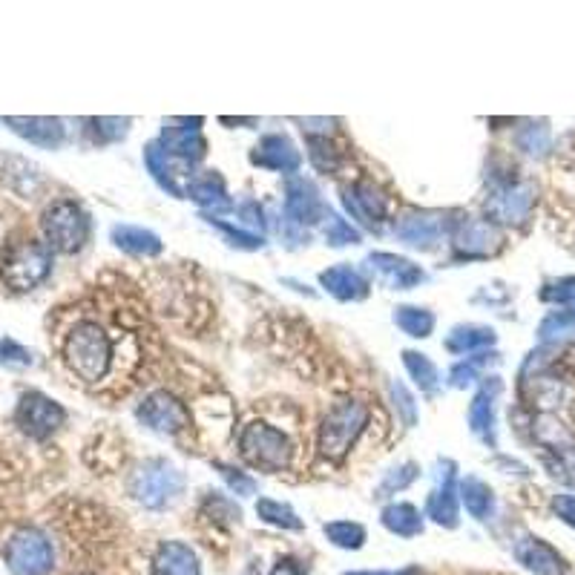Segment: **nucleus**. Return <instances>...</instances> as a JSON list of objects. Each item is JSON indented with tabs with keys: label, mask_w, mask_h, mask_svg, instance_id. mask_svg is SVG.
I'll list each match as a JSON object with an SVG mask.
<instances>
[{
	"label": "nucleus",
	"mask_w": 575,
	"mask_h": 575,
	"mask_svg": "<svg viewBox=\"0 0 575 575\" xmlns=\"http://www.w3.org/2000/svg\"><path fill=\"white\" fill-rule=\"evenodd\" d=\"M121 340H130V337L124 331L115 334L95 320L75 322L64 340V360L72 368V374H78L84 383L107 380L118 366Z\"/></svg>",
	"instance_id": "1"
},
{
	"label": "nucleus",
	"mask_w": 575,
	"mask_h": 575,
	"mask_svg": "<svg viewBox=\"0 0 575 575\" xmlns=\"http://www.w3.org/2000/svg\"><path fill=\"white\" fill-rule=\"evenodd\" d=\"M368 409L366 403L343 400L325 414L320 426V452L328 460H343L354 440L366 429Z\"/></svg>",
	"instance_id": "2"
},
{
	"label": "nucleus",
	"mask_w": 575,
	"mask_h": 575,
	"mask_svg": "<svg viewBox=\"0 0 575 575\" xmlns=\"http://www.w3.org/2000/svg\"><path fill=\"white\" fill-rule=\"evenodd\" d=\"M239 455L248 460L256 469L265 472H282L291 463V440L288 435H282L279 429L253 420L251 426H245V432L239 435Z\"/></svg>",
	"instance_id": "3"
},
{
	"label": "nucleus",
	"mask_w": 575,
	"mask_h": 575,
	"mask_svg": "<svg viewBox=\"0 0 575 575\" xmlns=\"http://www.w3.org/2000/svg\"><path fill=\"white\" fill-rule=\"evenodd\" d=\"M184 478L176 466H170L167 460H147L130 481V492L138 504L159 509L170 504L176 495H182Z\"/></svg>",
	"instance_id": "4"
},
{
	"label": "nucleus",
	"mask_w": 575,
	"mask_h": 575,
	"mask_svg": "<svg viewBox=\"0 0 575 575\" xmlns=\"http://www.w3.org/2000/svg\"><path fill=\"white\" fill-rule=\"evenodd\" d=\"M138 420L159 432V435H179L190 426V412L182 400H176L167 391H153L150 397H144V403L138 406Z\"/></svg>",
	"instance_id": "5"
},
{
	"label": "nucleus",
	"mask_w": 575,
	"mask_h": 575,
	"mask_svg": "<svg viewBox=\"0 0 575 575\" xmlns=\"http://www.w3.org/2000/svg\"><path fill=\"white\" fill-rule=\"evenodd\" d=\"M46 236L49 242L58 248V251H78L87 239V230H90V222L84 216V210L72 202H58L46 213Z\"/></svg>",
	"instance_id": "6"
},
{
	"label": "nucleus",
	"mask_w": 575,
	"mask_h": 575,
	"mask_svg": "<svg viewBox=\"0 0 575 575\" xmlns=\"http://www.w3.org/2000/svg\"><path fill=\"white\" fill-rule=\"evenodd\" d=\"M9 567L18 575H46L52 570V547L41 532L23 529L9 544Z\"/></svg>",
	"instance_id": "7"
},
{
	"label": "nucleus",
	"mask_w": 575,
	"mask_h": 575,
	"mask_svg": "<svg viewBox=\"0 0 575 575\" xmlns=\"http://www.w3.org/2000/svg\"><path fill=\"white\" fill-rule=\"evenodd\" d=\"M535 205V187L529 182H512L498 187L489 202H486V213L495 222H506V225H521L529 216V210Z\"/></svg>",
	"instance_id": "8"
},
{
	"label": "nucleus",
	"mask_w": 575,
	"mask_h": 575,
	"mask_svg": "<svg viewBox=\"0 0 575 575\" xmlns=\"http://www.w3.org/2000/svg\"><path fill=\"white\" fill-rule=\"evenodd\" d=\"M345 207L351 216H357L368 228H380V222L389 216V199L383 196L380 187H374V182H357L345 190L343 196Z\"/></svg>",
	"instance_id": "9"
},
{
	"label": "nucleus",
	"mask_w": 575,
	"mask_h": 575,
	"mask_svg": "<svg viewBox=\"0 0 575 575\" xmlns=\"http://www.w3.org/2000/svg\"><path fill=\"white\" fill-rule=\"evenodd\" d=\"M366 265L383 285L397 288V291H409L417 282H423V271L414 262L403 259V256H394V253H371Z\"/></svg>",
	"instance_id": "10"
},
{
	"label": "nucleus",
	"mask_w": 575,
	"mask_h": 575,
	"mask_svg": "<svg viewBox=\"0 0 575 575\" xmlns=\"http://www.w3.org/2000/svg\"><path fill=\"white\" fill-rule=\"evenodd\" d=\"M285 213L297 225H311L320 222V216H328L331 210H325L317 187L308 179H291L285 187Z\"/></svg>",
	"instance_id": "11"
},
{
	"label": "nucleus",
	"mask_w": 575,
	"mask_h": 575,
	"mask_svg": "<svg viewBox=\"0 0 575 575\" xmlns=\"http://www.w3.org/2000/svg\"><path fill=\"white\" fill-rule=\"evenodd\" d=\"M443 216L440 213H409L400 222H394V236L412 248H435L443 236Z\"/></svg>",
	"instance_id": "12"
},
{
	"label": "nucleus",
	"mask_w": 575,
	"mask_h": 575,
	"mask_svg": "<svg viewBox=\"0 0 575 575\" xmlns=\"http://www.w3.org/2000/svg\"><path fill=\"white\" fill-rule=\"evenodd\" d=\"M515 558L538 575H564L567 573V561L552 550L547 541L541 538H532V535H524L518 544H515Z\"/></svg>",
	"instance_id": "13"
},
{
	"label": "nucleus",
	"mask_w": 575,
	"mask_h": 575,
	"mask_svg": "<svg viewBox=\"0 0 575 575\" xmlns=\"http://www.w3.org/2000/svg\"><path fill=\"white\" fill-rule=\"evenodd\" d=\"M253 164L265 167V170H276V173H294L299 167V150L291 144L288 136H265L251 156Z\"/></svg>",
	"instance_id": "14"
},
{
	"label": "nucleus",
	"mask_w": 575,
	"mask_h": 575,
	"mask_svg": "<svg viewBox=\"0 0 575 575\" xmlns=\"http://www.w3.org/2000/svg\"><path fill=\"white\" fill-rule=\"evenodd\" d=\"M455 248H458L460 256H489L501 248V230L492 222L469 219L455 233Z\"/></svg>",
	"instance_id": "15"
},
{
	"label": "nucleus",
	"mask_w": 575,
	"mask_h": 575,
	"mask_svg": "<svg viewBox=\"0 0 575 575\" xmlns=\"http://www.w3.org/2000/svg\"><path fill=\"white\" fill-rule=\"evenodd\" d=\"M153 575H202V564L193 547L182 541H164L153 555Z\"/></svg>",
	"instance_id": "16"
},
{
	"label": "nucleus",
	"mask_w": 575,
	"mask_h": 575,
	"mask_svg": "<svg viewBox=\"0 0 575 575\" xmlns=\"http://www.w3.org/2000/svg\"><path fill=\"white\" fill-rule=\"evenodd\" d=\"M49 271V253L41 245H26L9 262V279L15 288H32Z\"/></svg>",
	"instance_id": "17"
},
{
	"label": "nucleus",
	"mask_w": 575,
	"mask_h": 575,
	"mask_svg": "<svg viewBox=\"0 0 575 575\" xmlns=\"http://www.w3.org/2000/svg\"><path fill=\"white\" fill-rule=\"evenodd\" d=\"M61 420H64V412H61L52 400L41 397V394H29V397L23 400L21 423L26 432L44 437L49 435L52 429H58Z\"/></svg>",
	"instance_id": "18"
},
{
	"label": "nucleus",
	"mask_w": 575,
	"mask_h": 575,
	"mask_svg": "<svg viewBox=\"0 0 575 575\" xmlns=\"http://www.w3.org/2000/svg\"><path fill=\"white\" fill-rule=\"evenodd\" d=\"M161 147L164 153H170L173 159L179 161H196L205 156V138L199 133V124L196 127H164L161 133Z\"/></svg>",
	"instance_id": "19"
},
{
	"label": "nucleus",
	"mask_w": 575,
	"mask_h": 575,
	"mask_svg": "<svg viewBox=\"0 0 575 575\" xmlns=\"http://www.w3.org/2000/svg\"><path fill=\"white\" fill-rule=\"evenodd\" d=\"M320 282L331 297L343 299V302H357L368 294V282L351 265H334V268L322 271Z\"/></svg>",
	"instance_id": "20"
},
{
	"label": "nucleus",
	"mask_w": 575,
	"mask_h": 575,
	"mask_svg": "<svg viewBox=\"0 0 575 575\" xmlns=\"http://www.w3.org/2000/svg\"><path fill=\"white\" fill-rule=\"evenodd\" d=\"M426 515L446 529L458 527V498H455V475L446 472V481L426 501Z\"/></svg>",
	"instance_id": "21"
},
{
	"label": "nucleus",
	"mask_w": 575,
	"mask_h": 575,
	"mask_svg": "<svg viewBox=\"0 0 575 575\" xmlns=\"http://www.w3.org/2000/svg\"><path fill=\"white\" fill-rule=\"evenodd\" d=\"M460 501L466 506V512H469L472 518H478V521H486V518L492 515V509H495L492 489H489L481 478H475V475H469V478L460 481Z\"/></svg>",
	"instance_id": "22"
},
{
	"label": "nucleus",
	"mask_w": 575,
	"mask_h": 575,
	"mask_svg": "<svg viewBox=\"0 0 575 575\" xmlns=\"http://www.w3.org/2000/svg\"><path fill=\"white\" fill-rule=\"evenodd\" d=\"M113 239L118 248L136 253V256H156V253H161V239L147 228L118 225V228H113Z\"/></svg>",
	"instance_id": "23"
},
{
	"label": "nucleus",
	"mask_w": 575,
	"mask_h": 575,
	"mask_svg": "<svg viewBox=\"0 0 575 575\" xmlns=\"http://www.w3.org/2000/svg\"><path fill=\"white\" fill-rule=\"evenodd\" d=\"M383 527L400 538H414L423 532V515L412 504H391L383 509Z\"/></svg>",
	"instance_id": "24"
},
{
	"label": "nucleus",
	"mask_w": 575,
	"mask_h": 575,
	"mask_svg": "<svg viewBox=\"0 0 575 575\" xmlns=\"http://www.w3.org/2000/svg\"><path fill=\"white\" fill-rule=\"evenodd\" d=\"M498 389L489 391V386L475 394L472 406H469V426L472 432L483 440H495V412H492V394Z\"/></svg>",
	"instance_id": "25"
},
{
	"label": "nucleus",
	"mask_w": 575,
	"mask_h": 575,
	"mask_svg": "<svg viewBox=\"0 0 575 575\" xmlns=\"http://www.w3.org/2000/svg\"><path fill=\"white\" fill-rule=\"evenodd\" d=\"M495 343V331L492 328H483V325H460L449 334L446 348L452 354H466V351H475V348H486V345Z\"/></svg>",
	"instance_id": "26"
},
{
	"label": "nucleus",
	"mask_w": 575,
	"mask_h": 575,
	"mask_svg": "<svg viewBox=\"0 0 575 575\" xmlns=\"http://www.w3.org/2000/svg\"><path fill=\"white\" fill-rule=\"evenodd\" d=\"M394 322L400 331H406L409 337H429L435 328V314L426 308H414V305H400L394 311Z\"/></svg>",
	"instance_id": "27"
},
{
	"label": "nucleus",
	"mask_w": 575,
	"mask_h": 575,
	"mask_svg": "<svg viewBox=\"0 0 575 575\" xmlns=\"http://www.w3.org/2000/svg\"><path fill=\"white\" fill-rule=\"evenodd\" d=\"M187 196L199 205H228V193H225V184L216 173H207L199 176L187 184Z\"/></svg>",
	"instance_id": "28"
},
{
	"label": "nucleus",
	"mask_w": 575,
	"mask_h": 575,
	"mask_svg": "<svg viewBox=\"0 0 575 575\" xmlns=\"http://www.w3.org/2000/svg\"><path fill=\"white\" fill-rule=\"evenodd\" d=\"M322 532H325V538H328L334 547H340V550H360V547L366 544V529L360 527V524H354V521L325 524Z\"/></svg>",
	"instance_id": "29"
},
{
	"label": "nucleus",
	"mask_w": 575,
	"mask_h": 575,
	"mask_svg": "<svg viewBox=\"0 0 575 575\" xmlns=\"http://www.w3.org/2000/svg\"><path fill=\"white\" fill-rule=\"evenodd\" d=\"M256 515H259L265 524H271V527L302 529V521H299L297 512L288 504H279V501H271V498H262V501L256 504Z\"/></svg>",
	"instance_id": "30"
},
{
	"label": "nucleus",
	"mask_w": 575,
	"mask_h": 575,
	"mask_svg": "<svg viewBox=\"0 0 575 575\" xmlns=\"http://www.w3.org/2000/svg\"><path fill=\"white\" fill-rule=\"evenodd\" d=\"M403 366H406V371L412 374V380L420 386L423 391H435L437 386V368L435 363L426 357V354H417V351H406L403 354Z\"/></svg>",
	"instance_id": "31"
},
{
	"label": "nucleus",
	"mask_w": 575,
	"mask_h": 575,
	"mask_svg": "<svg viewBox=\"0 0 575 575\" xmlns=\"http://www.w3.org/2000/svg\"><path fill=\"white\" fill-rule=\"evenodd\" d=\"M12 124H21L23 136L32 138V141H41V144H58L61 141V124L58 121H49V118H35V121H15Z\"/></svg>",
	"instance_id": "32"
},
{
	"label": "nucleus",
	"mask_w": 575,
	"mask_h": 575,
	"mask_svg": "<svg viewBox=\"0 0 575 575\" xmlns=\"http://www.w3.org/2000/svg\"><path fill=\"white\" fill-rule=\"evenodd\" d=\"M518 147L529 153V156H544L547 153V147H550V130H547V124H529L521 130V136H518Z\"/></svg>",
	"instance_id": "33"
},
{
	"label": "nucleus",
	"mask_w": 575,
	"mask_h": 575,
	"mask_svg": "<svg viewBox=\"0 0 575 575\" xmlns=\"http://www.w3.org/2000/svg\"><path fill=\"white\" fill-rule=\"evenodd\" d=\"M575 331V311H555L547 320L538 325V334L541 340H558V337H567Z\"/></svg>",
	"instance_id": "34"
},
{
	"label": "nucleus",
	"mask_w": 575,
	"mask_h": 575,
	"mask_svg": "<svg viewBox=\"0 0 575 575\" xmlns=\"http://www.w3.org/2000/svg\"><path fill=\"white\" fill-rule=\"evenodd\" d=\"M325 239H328V245H354V242H360V233L351 228L345 219H340L337 213H328V222H325Z\"/></svg>",
	"instance_id": "35"
},
{
	"label": "nucleus",
	"mask_w": 575,
	"mask_h": 575,
	"mask_svg": "<svg viewBox=\"0 0 575 575\" xmlns=\"http://www.w3.org/2000/svg\"><path fill=\"white\" fill-rule=\"evenodd\" d=\"M541 299L555 302V305H567V308H575V276L558 279L555 285L544 288V291H541Z\"/></svg>",
	"instance_id": "36"
},
{
	"label": "nucleus",
	"mask_w": 575,
	"mask_h": 575,
	"mask_svg": "<svg viewBox=\"0 0 575 575\" xmlns=\"http://www.w3.org/2000/svg\"><path fill=\"white\" fill-rule=\"evenodd\" d=\"M219 472H222V478L228 481V486L236 492V495H253L256 492V483H253V478H248L245 472H236V469H230V466H222L219 463Z\"/></svg>",
	"instance_id": "37"
},
{
	"label": "nucleus",
	"mask_w": 575,
	"mask_h": 575,
	"mask_svg": "<svg viewBox=\"0 0 575 575\" xmlns=\"http://www.w3.org/2000/svg\"><path fill=\"white\" fill-rule=\"evenodd\" d=\"M417 478V466L414 463H403L400 469H391L389 472V478L383 481V492H400V489H406L409 483Z\"/></svg>",
	"instance_id": "38"
},
{
	"label": "nucleus",
	"mask_w": 575,
	"mask_h": 575,
	"mask_svg": "<svg viewBox=\"0 0 575 575\" xmlns=\"http://www.w3.org/2000/svg\"><path fill=\"white\" fill-rule=\"evenodd\" d=\"M483 360H466V363H458V366L449 371V386H455V389H463V386H469L472 380H475V371L481 366Z\"/></svg>",
	"instance_id": "39"
},
{
	"label": "nucleus",
	"mask_w": 575,
	"mask_h": 575,
	"mask_svg": "<svg viewBox=\"0 0 575 575\" xmlns=\"http://www.w3.org/2000/svg\"><path fill=\"white\" fill-rule=\"evenodd\" d=\"M268 575H308V567L299 561V558H291V555H285V558H279L274 564V570Z\"/></svg>",
	"instance_id": "40"
},
{
	"label": "nucleus",
	"mask_w": 575,
	"mask_h": 575,
	"mask_svg": "<svg viewBox=\"0 0 575 575\" xmlns=\"http://www.w3.org/2000/svg\"><path fill=\"white\" fill-rule=\"evenodd\" d=\"M552 509H555V515H558L561 521H567L570 527H575V498L573 495H558V498L552 501Z\"/></svg>",
	"instance_id": "41"
},
{
	"label": "nucleus",
	"mask_w": 575,
	"mask_h": 575,
	"mask_svg": "<svg viewBox=\"0 0 575 575\" xmlns=\"http://www.w3.org/2000/svg\"><path fill=\"white\" fill-rule=\"evenodd\" d=\"M216 225L225 230L230 239H239L236 245H242V248H259V245H262V239H259V236H253V233H245V230L233 228V225H228V222H216Z\"/></svg>",
	"instance_id": "42"
},
{
	"label": "nucleus",
	"mask_w": 575,
	"mask_h": 575,
	"mask_svg": "<svg viewBox=\"0 0 575 575\" xmlns=\"http://www.w3.org/2000/svg\"><path fill=\"white\" fill-rule=\"evenodd\" d=\"M391 391H394V397H400V409H403V414H406V423L412 426V423H414V400H412V394L403 389L400 383H394V386H391Z\"/></svg>",
	"instance_id": "43"
}]
</instances>
